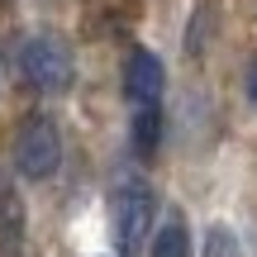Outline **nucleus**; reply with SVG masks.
<instances>
[{
  "mask_svg": "<svg viewBox=\"0 0 257 257\" xmlns=\"http://www.w3.org/2000/svg\"><path fill=\"white\" fill-rule=\"evenodd\" d=\"M15 72L29 91L38 95H62L76 76V62H72V48L53 34H24L15 38Z\"/></svg>",
  "mask_w": 257,
  "mask_h": 257,
  "instance_id": "obj_1",
  "label": "nucleus"
},
{
  "mask_svg": "<svg viewBox=\"0 0 257 257\" xmlns=\"http://www.w3.org/2000/svg\"><path fill=\"white\" fill-rule=\"evenodd\" d=\"M248 100H252V110H257V62L248 67Z\"/></svg>",
  "mask_w": 257,
  "mask_h": 257,
  "instance_id": "obj_9",
  "label": "nucleus"
},
{
  "mask_svg": "<svg viewBox=\"0 0 257 257\" xmlns=\"http://www.w3.org/2000/svg\"><path fill=\"white\" fill-rule=\"evenodd\" d=\"M157 214V195L153 186L143 181V176H124L119 191H114V243H119L124 257L138 252V243H143L148 224H153Z\"/></svg>",
  "mask_w": 257,
  "mask_h": 257,
  "instance_id": "obj_3",
  "label": "nucleus"
},
{
  "mask_svg": "<svg viewBox=\"0 0 257 257\" xmlns=\"http://www.w3.org/2000/svg\"><path fill=\"white\" fill-rule=\"evenodd\" d=\"M148 257H191V224H186V214L176 210L172 219L157 229V238H153V252Z\"/></svg>",
  "mask_w": 257,
  "mask_h": 257,
  "instance_id": "obj_7",
  "label": "nucleus"
},
{
  "mask_svg": "<svg viewBox=\"0 0 257 257\" xmlns=\"http://www.w3.org/2000/svg\"><path fill=\"white\" fill-rule=\"evenodd\" d=\"M128 138H134V153H138V157H153L157 148H162V105H148V110H134Z\"/></svg>",
  "mask_w": 257,
  "mask_h": 257,
  "instance_id": "obj_6",
  "label": "nucleus"
},
{
  "mask_svg": "<svg viewBox=\"0 0 257 257\" xmlns=\"http://www.w3.org/2000/svg\"><path fill=\"white\" fill-rule=\"evenodd\" d=\"M62 162V128L53 114H29L15 134V167L24 181H48Z\"/></svg>",
  "mask_w": 257,
  "mask_h": 257,
  "instance_id": "obj_2",
  "label": "nucleus"
},
{
  "mask_svg": "<svg viewBox=\"0 0 257 257\" xmlns=\"http://www.w3.org/2000/svg\"><path fill=\"white\" fill-rule=\"evenodd\" d=\"M205 257H233L229 252V233H224V229H210V252H205Z\"/></svg>",
  "mask_w": 257,
  "mask_h": 257,
  "instance_id": "obj_8",
  "label": "nucleus"
},
{
  "mask_svg": "<svg viewBox=\"0 0 257 257\" xmlns=\"http://www.w3.org/2000/svg\"><path fill=\"white\" fill-rule=\"evenodd\" d=\"M29 238V214H24V195L19 186L0 172V257H19Z\"/></svg>",
  "mask_w": 257,
  "mask_h": 257,
  "instance_id": "obj_5",
  "label": "nucleus"
},
{
  "mask_svg": "<svg viewBox=\"0 0 257 257\" xmlns=\"http://www.w3.org/2000/svg\"><path fill=\"white\" fill-rule=\"evenodd\" d=\"M162 91H167V72L157 62V53L128 48V57H124V100L134 110H148V105H162Z\"/></svg>",
  "mask_w": 257,
  "mask_h": 257,
  "instance_id": "obj_4",
  "label": "nucleus"
}]
</instances>
